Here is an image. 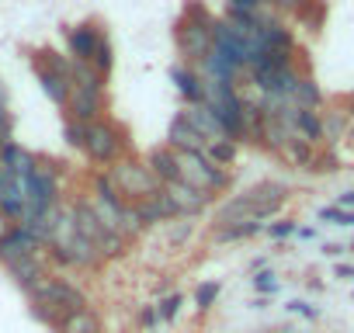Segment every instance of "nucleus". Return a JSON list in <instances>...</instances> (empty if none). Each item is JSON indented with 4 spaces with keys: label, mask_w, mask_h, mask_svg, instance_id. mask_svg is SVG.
<instances>
[{
    "label": "nucleus",
    "mask_w": 354,
    "mask_h": 333,
    "mask_svg": "<svg viewBox=\"0 0 354 333\" xmlns=\"http://www.w3.org/2000/svg\"><path fill=\"white\" fill-rule=\"evenodd\" d=\"M111 181H115V188H118V195L125 198V202H142V198H153L163 184L153 178V171L146 163H139V160H118L115 166H111Z\"/></svg>",
    "instance_id": "nucleus-1"
},
{
    "label": "nucleus",
    "mask_w": 354,
    "mask_h": 333,
    "mask_svg": "<svg viewBox=\"0 0 354 333\" xmlns=\"http://www.w3.org/2000/svg\"><path fill=\"white\" fill-rule=\"evenodd\" d=\"M177 171H181V181L212 195V191H226L230 188V174L223 166H216L205 153H177Z\"/></svg>",
    "instance_id": "nucleus-2"
},
{
    "label": "nucleus",
    "mask_w": 354,
    "mask_h": 333,
    "mask_svg": "<svg viewBox=\"0 0 354 333\" xmlns=\"http://www.w3.org/2000/svg\"><path fill=\"white\" fill-rule=\"evenodd\" d=\"M28 292H32V298H35L39 305H49V309H56V312H63V316L87 309V295H84L80 288H73L70 281H63V278H46V274H42Z\"/></svg>",
    "instance_id": "nucleus-3"
},
{
    "label": "nucleus",
    "mask_w": 354,
    "mask_h": 333,
    "mask_svg": "<svg viewBox=\"0 0 354 333\" xmlns=\"http://www.w3.org/2000/svg\"><path fill=\"white\" fill-rule=\"evenodd\" d=\"M122 146H125V135H122L118 125L101 122V118H97L94 125H87V142H84V149H87V156H91L94 163H115L118 153H122Z\"/></svg>",
    "instance_id": "nucleus-4"
},
{
    "label": "nucleus",
    "mask_w": 354,
    "mask_h": 333,
    "mask_svg": "<svg viewBox=\"0 0 354 333\" xmlns=\"http://www.w3.org/2000/svg\"><path fill=\"white\" fill-rule=\"evenodd\" d=\"M167 149H174V153H205V139L198 135V129L185 115H177L167 125Z\"/></svg>",
    "instance_id": "nucleus-5"
},
{
    "label": "nucleus",
    "mask_w": 354,
    "mask_h": 333,
    "mask_svg": "<svg viewBox=\"0 0 354 333\" xmlns=\"http://www.w3.org/2000/svg\"><path fill=\"white\" fill-rule=\"evenodd\" d=\"M163 191L170 195V202L177 205V212L188 216V219L198 216V212H205L209 202H212V195H205V191H198V188H192V184H185V181H174V184H167Z\"/></svg>",
    "instance_id": "nucleus-6"
},
{
    "label": "nucleus",
    "mask_w": 354,
    "mask_h": 333,
    "mask_svg": "<svg viewBox=\"0 0 354 333\" xmlns=\"http://www.w3.org/2000/svg\"><path fill=\"white\" fill-rule=\"evenodd\" d=\"M66 108H70L73 122H80V125H94V122H97V115H101V108H104V97H101L97 91L73 87V91H70Z\"/></svg>",
    "instance_id": "nucleus-7"
},
{
    "label": "nucleus",
    "mask_w": 354,
    "mask_h": 333,
    "mask_svg": "<svg viewBox=\"0 0 354 333\" xmlns=\"http://www.w3.org/2000/svg\"><path fill=\"white\" fill-rule=\"evenodd\" d=\"M285 195H288V191H285V184H278V181H264V184H257V188L243 191V198L257 209V216H261V219L274 216V212L281 209Z\"/></svg>",
    "instance_id": "nucleus-8"
},
{
    "label": "nucleus",
    "mask_w": 354,
    "mask_h": 333,
    "mask_svg": "<svg viewBox=\"0 0 354 333\" xmlns=\"http://www.w3.org/2000/svg\"><path fill=\"white\" fill-rule=\"evenodd\" d=\"M181 115H185V118H188V122L198 129V135H202V139H212V142H219V139H230L226 125L219 122V115H216V111H212L205 101H202V104H192V108H188V111H181Z\"/></svg>",
    "instance_id": "nucleus-9"
},
{
    "label": "nucleus",
    "mask_w": 354,
    "mask_h": 333,
    "mask_svg": "<svg viewBox=\"0 0 354 333\" xmlns=\"http://www.w3.org/2000/svg\"><path fill=\"white\" fill-rule=\"evenodd\" d=\"M146 166L153 171V178H156L163 188H167V184H174V181H181V171H177V153H174V149H167V146L149 149Z\"/></svg>",
    "instance_id": "nucleus-10"
},
{
    "label": "nucleus",
    "mask_w": 354,
    "mask_h": 333,
    "mask_svg": "<svg viewBox=\"0 0 354 333\" xmlns=\"http://www.w3.org/2000/svg\"><path fill=\"white\" fill-rule=\"evenodd\" d=\"M35 247H39V240L21 226V229H15L4 243H0V260H8V264L28 260V257H35Z\"/></svg>",
    "instance_id": "nucleus-11"
},
{
    "label": "nucleus",
    "mask_w": 354,
    "mask_h": 333,
    "mask_svg": "<svg viewBox=\"0 0 354 333\" xmlns=\"http://www.w3.org/2000/svg\"><path fill=\"white\" fill-rule=\"evenodd\" d=\"M66 42H70L73 63H91V59H94V49H97V42H101V35H97L94 25H77V28H70Z\"/></svg>",
    "instance_id": "nucleus-12"
},
{
    "label": "nucleus",
    "mask_w": 354,
    "mask_h": 333,
    "mask_svg": "<svg viewBox=\"0 0 354 333\" xmlns=\"http://www.w3.org/2000/svg\"><path fill=\"white\" fill-rule=\"evenodd\" d=\"M70 216H73V226H77V233H80L84 240H91L94 247H97V243H101V236L108 233V229L101 226V219H97V212H94V205H91V202H77Z\"/></svg>",
    "instance_id": "nucleus-13"
},
{
    "label": "nucleus",
    "mask_w": 354,
    "mask_h": 333,
    "mask_svg": "<svg viewBox=\"0 0 354 333\" xmlns=\"http://www.w3.org/2000/svg\"><path fill=\"white\" fill-rule=\"evenodd\" d=\"M56 257H59L63 264H77V267H91V264H97V260H101L97 247H94L91 240H84L80 233H77L66 247H59V250H56Z\"/></svg>",
    "instance_id": "nucleus-14"
},
{
    "label": "nucleus",
    "mask_w": 354,
    "mask_h": 333,
    "mask_svg": "<svg viewBox=\"0 0 354 333\" xmlns=\"http://www.w3.org/2000/svg\"><path fill=\"white\" fill-rule=\"evenodd\" d=\"M39 80H42V91L56 101V104H66L70 101V91H73V80L59 70H49V66H39Z\"/></svg>",
    "instance_id": "nucleus-15"
},
{
    "label": "nucleus",
    "mask_w": 354,
    "mask_h": 333,
    "mask_svg": "<svg viewBox=\"0 0 354 333\" xmlns=\"http://www.w3.org/2000/svg\"><path fill=\"white\" fill-rule=\"evenodd\" d=\"M174 80H177V91H181L192 104H202V94H205V80L195 73V70H185V66H177L174 73H170Z\"/></svg>",
    "instance_id": "nucleus-16"
},
{
    "label": "nucleus",
    "mask_w": 354,
    "mask_h": 333,
    "mask_svg": "<svg viewBox=\"0 0 354 333\" xmlns=\"http://www.w3.org/2000/svg\"><path fill=\"white\" fill-rule=\"evenodd\" d=\"M4 166H8L15 178H21V181L35 174V160L25 149H18V146H4Z\"/></svg>",
    "instance_id": "nucleus-17"
},
{
    "label": "nucleus",
    "mask_w": 354,
    "mask_h": 333,
    "mask_svg": "<svg viewBox=\"0 0 354 333\" xmlns=\"http://www.w3.org/2000/svg\"><path fill=\"white\" fill-rule=\"evenodd\" d=\"M281 156H285L292 166H306V171L316 163V149H313V142H306V139H288L285 149H281Z\"/></svg>",
    "instance_id": "nucleus-18"
},
{
    "label": "nucleus",
    "mask_w": 354,
    "mask_h": 333,
    "mask_svg": "<svg viewBox=\"0 0 354 333\" xmlns=\"http://www.w3.org/2000/svg\"><path fill=\"white\" fill-rule=\"evenodd\" d=\"M59 333H101V323L91 309H80V312H70L59 323Z\"/></svg>",
    "instance_id": "nucleus-19"
},
{
    "label": "nucleus",
    "mask_w": 354,
    "mask_h": 333,
    "mask_svg": "<svg viewBox=\"0 0 354 333\" xmlns=\"http://www.w3.org/2000/svg\"><path fill=\"white\" fill-rule=\"evenodd\" d=\"M70 80H73V87H84V91H104V77L91 66V63H73L70 66Z\"/></svg>",
    "instance_id": "nucleus-20"
},
{
    "label": "nucleus",
    "mask_w": 354,
    "mask_h": 333,
    "mask_svg": "<svg viewBox=\"0 0 354 333\" xmlns=\"http://www.w3.org/2000/svg\"><path fill=\"white\" fill-rule=\"evenodd\" d=\"M292 101H295V111H313L319 101H323V94H319V87L309 80V77H302L299 84H295V91L288 94Z\"/></svg>",
    "instance_id": "nucleus-21"
},
{
    "label": "nucleus",
    "mask_w": 354,
    "mask_h": 333,
    "mask_svg": "<svg viewBox=\"0 0 354 333\" xmlns=\"http://www.w3.org/2000/svg\"><path fill=\"white\" fill-rule=\"evenodd\" d=\"M295 139H306V142H316L323 139V122L316 118V111H295V125H292Z\"/></svg>",
    "instance_id": "nucleus-22"
},
{
    "label": "nucleus",
    "mask_w": 354,
    "mask_h": 333,
    "mask_svg": "<svg viewBox=\"0 0 354 333\" xmlns=\"http://www.w3.org/2000/svg\"><path fill=\"white\" fill-rule=\"evenodd\" d=\"M146 226H142V219H139V212H136V205L132 202H125L122 205V216H118V236H139Z\"/></svg>",
    "instance_id": "nucleus-23"
},
{
    "label": "nucleus",
    "mask_w": 354,
    "mask_h": 333,
    "mask_svg": "<svg viewBox=\"0 0 354 333\" xmlns=\"http://www.w3.org/2000/svg\"><path fill=\"white\" fill-rule=\"evenodd\" d=\"M205 156H209V160H212L216 166H230V163L236 160V142H233V139H219V142H209Z\"/></svg>",
    "instance_id": "nucleus-24"
},
{
    "label": "nucleus",
    "mask_w": 354,
    "mask_h": 333,
    "mask_svg": "<svg viewBox=\"0 0 354 333\" xmlns=\"http://www.w3.org/2000/svg\"><path fill=\"white\" fill-rule=\"evenodd\" d=\"M11 267V274L25 285V288H32L39 278H42V267H39V260L35 257H28V260H18V264H8Z\"/></svg>",
    "instance_id": "nucleus-25"
},
{
    "label": "nucleus",
    "mask_w": 354,
    "mask_h": 333,
    "mask_svg": "<svg viewBox=\"0 0 354 333\" xmlns=\"http://www.w3.org/2000/svg\"><path fill=\"white\" fill-rule=\"evenodd\" d=\"M347 115L344 111H326V118H323V135H326V142H337L340 135H347Z\"/></svg>",
    "instance_id": "nucleus-26"
},
{
    "label": "nucleus",
    "mask_w": 354,
    "mask_h": 333,
    "mask_svg": "<svg viewBox=\"0 0 354 333\" xmlns=\"http://www.w3.org/2000/svg\"><path fill=\"white\" fill-rule=\"evenodd\" d=\"M136 212H139L142 226H160V222H167V219H163V209H160V202H156V195L136 202Z\"/></svg>",
    "instance_id": "nucleus-27"
},
{
    "label": "nucleus",
    "mask_w": 354,
    "mask_h": 333,
    "mask_svg": "<svg viewBox=\"0 0 354 333\" xmlns=\"http://www.w3.org/2000/svg\"><path fill=\"white\" fill-rule=\"evenodd\" d=\"M257 233H261V222H236V226H223L216 240H250Z\"/></svg>",
    "instance_id": "nucleus-28"
},
{
    "label": "nucleus",
    "mask_w": 354,
    "mask_h": 333,
    "mask_svg": "<svg viewBox=\"0 0 354 333\" xmlns=\"http://www.w3.org/2000/svg\"><path fill=\"white\" fill-rule=\"evenodd\" d=\"M91 66L101 73V77H108L111 73V42L101 35V42H97V49H94V59H91Z\"/></svg>",
    "instance_id": "nucleus-29"
},
{
    "label": "nucleus",
    "mask_w": 354,
    "mask_h": 333,
    "mask_svg": "<svg viewBox=\"0 0 354 333\" xmlns=\"http://www.w3.org/2000/svg\"><path fill=\"white\" fill-rule=\"evenodd\" d=\"M97 254H101V257H122V254H125V236H118V233H104L101 243H97Z\"/></svg>",
    "instance_id": "nucleus-30"
},
{
    "label": "nucleus",
    "mask_w": 354,
    "mask_h": 333,
    "mask_svg": "<svg viewBox=\"0 0 354 333\" xmlns=\"http://www.w3.org/2000/svg\"><path fill=\"white\" fill-rule=\"evenodd\" d=\"M319 219H323V222H337V226H354V212H347V209H340V205L319 209Z\"/></svg>",
    "instance_id": "nucleus-31"
},
{
    "label": "nucleus",
    "mask_w": 354,
    "mask_h": 333,
    "mask_svg": "<svg viewBox=\"0 0 354 333\" xmlns=\"http://www.w3.org/2000/svg\"><path fill=\"white\" fill-rule=\"evenodd\" d=\"M63 132H66V142H70V146H80V149H84V142H87V125H80V122L70 118Z\"/></svg>",
    "instance_id": "nucleus-32"
},
{
    "label": "nucleus",
    "mask_w": 354,
    "mask_h": 333,
    "mask_svg": "<svg viewBox=\"0 0 354 333\" xmlns=\"http://www.w3.org/2000/svg\"><path fill=\"white\" fill-rule=\"evenodd\" d=\"M254 288L264 292V295H268V292L274 295V292H278V278H274V271H261V274L254 278Z\"/></svg>",
    "instance_id": "nucleus-33"
},
{
    "label": "nucleus",
    "mask_w": 354,
    "mask_h": 333,
    "mask_svg": "<svg viewBox=\"0 0 354 333\" xmlns=\"http://www.w3.org/2000/svg\"><path fill=\"white\" fill-rule=\"evenodd\" d=\"M216 295H219V285H216V281H209V285H202V288H198V295H195V302H198V309H209Z\"/></svg>",
    "instance_id": "nucleus-34"
},
{
    "label": "nucleus",
    "mask_w": 354,
    "mask_h": 333,
    "mask_svg": "<svg viewBox=\"0 0 354 333\" xmlns=\"http://www.w3.org/2000/svg\"><path fill=\"white\" fill-rule=\"evenodd\" d=\"M306 4H309V0H271V8H278V11H285V15H299Z\"/></svg>",
    "instance_id": "nucleus-35"
},
{
    "label": "nucleus",
    "mask_w": 354,
    "mask_h": 333,
    "mask_svg": "<svg viewBox=\"0 0 354 333\" xmlns=\"http://www.w3.org/2000/svg\"><path fill=\"white\" fill-rule=\"evenodd\" d=\"M177 305H181V295H170L167 302H160V319H174L177 316Z\"/></svg>",
    "instance_id": "nucleus-36"
},
{
    "label": "nucleus",
    "mask_w": 354,
    "mask_h": 333,
    "mask_svg": "<svg viewBox=\"0 0 354 333\" xmlns=\"http://www.w3.org/2000/svg\"><path fill=\"white\" fill-rule=\"evenodd\" d=\"M188 236H192V222H177V226L170 229V243H174V247H177V243H185Z\"/></svg>",
    "instance_id": "nucleus-37"
},
{
    "label": "nucleus",
    "mask_w": 354,
    "mask_h": 333,
    "mask_svg": "<svg viewBox=\"0 0 354 333\" xmlns=\"http://www.w3.org/2000/svg\"><path fill=\"white\" fill-rule=\"evenodd\" d=\"M11 233H15V226H11V216H8V212H0V243H4Z\"/></svg>",
    "instance_id": "nucleus-38"
},
{
    "label": "nucleus",
    "mask_w": 354,
    "mask_h": 333,
    "mask_svg": "<svg viewBox=\"0 0 354 333\" xmlns=\"http://www.w3.org/2000/svg\"><path fill=\"white\" fill-rule=\"evenodd\" d=\"M8 132H11V118H8L4 104H0V142H8Z\"/></svg>",
    "instance_id": "nucleus-39"
},
{
    "label": "nucleus",
    "mask_w": 354,
    "mask_h": 333,
    "mask_svg": "<svg viewBox=\"0 0 354 333\" xmlns=\"http://www.w3.org/2000/svg\"><path fill=\"white\" fill-rule=\"evenodd\" d=\"M295 229V222H278V226H271V236H288Z\"/></svg>",
    "instance_id": "nucleus-40"
},
{
    "label": "nucleus",
    "mask_w": 354,
    "mask_h": 333,
    "mask_svg": "<svg viewBox=\"0 0 354 333\" xmlns=\"http://www.w3.org/2000/svg\"><path fill=\"white\" fill-rule=\"evenodd\" d=\"M288 309H292V312H302V316H309V319L316 316V312H313V309H309L306 302H288Z\"/></svg>",
    "instance_id": "nucleus-41"
},
{
    "label": "nucleus",
    "mask_w": 354,
    "mask_h": 333,
    "mask_svg": "<svg viewBox=\"0 0 354 333\" xmlns=\"http://www.w3.org/2000/svg\"><path fill=\"white\" fill-rule=\"evenodd\" d=\"M354 205V191H347V195H340V209H351Z\"/></svg>",
    "instance_id": "nucleus-42"
},
{
    "label": "nucleus",
    "mask_w": 354,
    "mask_h": 333,
    "mask_svg": "<svg viewBox=\"0 0 354 333\" xmlns=\"http://www.w3.org/2000/svg\"><path fill=\"white\" fill-rule=\"evenodd\" d=\"M142 323H146V326H153V323H156V312H153V309H146V312H142Z\"/></svg>",
    "instance_id": "nucleus-43"
},
{
    "label": "nucleus",
    "mask_w": 354,
    "mask_h": 333,
    "mask_svg": "<svg viewBox=\"0 0 354 333\" xmlns=\"http://www.w3.org/2000/svg\"><path fill=\"white\" fill-rule=\"evenodd\" d=\"M337 274H340V278H354V267H347V264H340V267H337Z\"/></svg>",
    "instance_id": "nucleus-44"
},
{
    "label": "nucleus",
    "mask_w": 354,
    "mask_h": 333,
    "mask_svg": "<svg viewBox=\"0 0 354 333\" xmlns=\"http://www.w3.org/2000/svg\"><path fill=\"white\" fill-rule=\"evenodd\" d=\"M347 139H351V142H354V122H351V129H347Z\"/></svg>",
    "instance_id": "nucleus-45"
},
{
    "label": "nucleus",
    "mask_w": 354,
    "mask_h": 333,
    "mask_svg": "<svg viewBox=\"0 0 354 333\" xmlns=\"http://www.w3.org/2000/svg\"><path fill=\"white\" fill-rule=\"evenodd\" d=\"M347 108H351V111H347V115H354V97H351V104H347Z\"/></svg>",
    "instance_id": "nucleus-46"
},
{
    "label": "nucleus",
    "mask_w": 354,
    "mask_h": 333,
    "mask_svg": "<svg viewBox=\"0 0 354 333\" xmlns=\"http://www.w3.org/2000/svg\"><path fill=\"white\" fill-rule=\"evenodd\" d=\"M0 104H4V94H0Z\"/></svg>",
    "instance_id": "nucleus-47"
},
{
    "label": "nucleus",
    "mask_w": 354,
    "mask_h": 333,
    "mask_svg": "<svg viewBox=\"0 0 354 333\" xmlns=\"http://www.w3.org/2000/svg\"><path fill=\"white\" fill-rule=\"evenodd\" d=\"M351 250H354V247H351Z\"/></svg>",
    "instance_id": "nucleus-48"
}]
</instances>
